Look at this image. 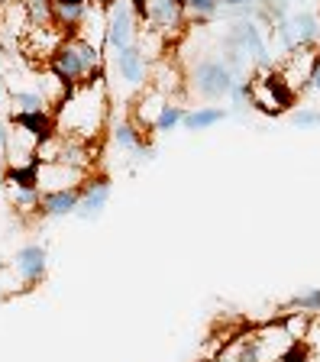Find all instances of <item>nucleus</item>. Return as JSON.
<instances>
[{
  "label": "nucleus",
  "instance_id": "9",
  "mask_svg": "<svg viewBox=\"0 0 320 362\" xmlns=\"http://www.w3.org/2000/svg\"><path fill=\"white\" fill-rule=\"evenodd\" d=\"M233 52H239L249 65H268L272 62V55H268V39L266 33L256 26L252 20H237V23H230V30H227V42Z\"/></svg>",
  "mask_w": 320,
  "mask_h": 362
},
{
  "label": "nucleus",
  "instance_id": "28",
  "mask_svg": "<svg viewBox=\"0 0 320 362\" xmlns=\"http://www.w3.org/2000/svg\"><path fill=\"white\" fill-rule=\"evenodd\" d=\"M307 88H311V90H317V94H320V52H317V59H314L311 78H307Z\"/></svg>",
  "mask_w": 320,
  "mask_h": 362
},
{
  "label": "nucleus",
  "instance_id": "4",
  "mask_svg": "<svg viewBox=\"0 0 320 362\" xmlns=\"http://www.w3.org/2000/svg\"><path fill=\"white\" fill-rule=\"evenodd\" d=\"M295 346L282 324H266L256 333H249L243 343V362H285Z\"/></svg>",
  "mask_w": 320,
  "mask_h": 362
},
{
  "label": "nucleus",
  "instance_id": "22",
  "mask_svg": "<svg viewBox=\"0 0 320 362\" xmlns=\"http://www.w3.org/2000/svg\"><path fill=\"white\" fill-rule=\"evenodd\" d=\"M39 188H7V201L16 214L23 217H39Z\"/></svg>",
  "mask_w": 320,
  "mask_h": 362
},
{
  "label": "nucleus",
  "instance_id": "8",
  "mask_svg": "<svg viewBox=\"0 0 320 362\" xmlns=\"http://www.w3.org/2000/svg\"><path fill=\"white\" fill-rule=\"evenodd\" d=\"M188 23V10H184V0H146V13H143V26L155 36L175 39Z\"/></svg>",
  "mask_w": 320,
  "mask_h": 362
},
{
  "label": "nucleus",
  "instance_id": "16",
  "mask_svg": "<svg viewBox=\"0 0 320 362\" xmlns=\"http://www.w3.org/2000/svg\"><path fill=\"white\" fill-rule=\"evenodd\" d=\"M78 197H81V188L42 191V194H39V217H42V220L75 217V211H78Z\"/></svg>",
  "mask_w": 320,
  "mask_h": 362
},
{
  "label": "nucleus",
  "instance_id": "30",
  "mask_svg": "<svg viewBox=\"0 0 320 362\" xmlns=\"http://www.w3.org/2000/svg\"><path fill=\"white\" fill-rule=\"evenodd\" d=\"M88 4H94V7H104V10H107L110 4H114V0H88Z\"/></svg>",
  "mask_w": 320,
  "mask_h": 362
},
{
  "label": "nucleus",
  "instance_id": "24",
  "mask_svg": "<svg viewBox=\"0 0 320 362\" xmlns=\"http://www.w3.org/2000/svg\"><path fill=\"white\" fill-rule=\"evenodd\" d=\"M282 327L288 330V337L295 343H304V337L311 333V314H301V310H288L282 320Z\"/></svg>",
  "mask_w": 320,
  "mask_h": 362
},
{
  "label": "nucleus",
  "instance_id": "3",
  "mask_svg": "<svg viewBox=\"0 0 320 362\" xmlns=\"http://www.w3.org/2000/svg\"><path fill=\"white\" fill-rule=\"evenodd\" d=\"M239 78L233 75V68L223 59H201L198 65L188 71V90L201 100H227V94L233 90Z\"/></svg>",
  "mask_w": 320,
  "mask_h": 362
},
{
  "label": "nucleus",
  "instance_id": "2",
  "mask_svg": "<svg viewBox=\"0 0 320 362\" xmlns=\"http://www.w3.org/2000/svg\"><path fill=\"white\" fill-rule=\"evenodd\" d=\"M97 62H104L100 45H94L84 33H71V36L61 39L59 49L49 55V71H52L65 88H75V84L88 81V75H91V68L97 65Z\"/></svg>",
  "mask_w": 320,
  "mask_h": 362
},
{
  "label": "nucleus",
  "instance_id": "31",
  "mask_svg": "<svg viewBox=\"0 0 320 362\" xmlns=\"http://www.w3.org/2000/svg\"><path fill=\"white\" fill-rule=\"evenodd\" d=\"M0 88H4V68H0Z\"/></svg>",
  "mask_w": 320,
  "mask_h": 362
},
{
  "label": "nucleus",
  "instance_id": "5",
  "mask_svg": "<svg viewBox=\"0 0 320 362\" xmlns=\"http://www.w3.org/2000/svg\"><path fill=\"white\" fill-rule=\"evenodd\" d=\"M39 162H61V165H75L91 172V162H94V143H81V139H71V136H61L52 133L46 136L36 149Z\"/></svg>",
  "mask_w": 320,
  "mask_h": 362
},
{
  "label": "nucleus",
  "instance_id": "32",
  "mask_svg": "<svg viewBox=\"0 0 320 362\" xmlns=\"http://www.w3.org/2000/svg\"><path fill=\"white\" fill-rule=\"evenodd\" d=\"M291 4H304V0H291Z\"/></svg>",
  "mask_w": 320,
  "mask_h": 362
},
{
  "label": "nucleus",
  "instance_id": "6",
  "mask_svg": "<svg viewBox=\"0 0 320 362\" xmlns=\"http://www.w3.org/2000/svg\"><path fill=\"white\" fill-rule=\"evenodd\" d=\"M136 39H139V20L133 13L130 0H114L104 16V49L120 52V49L133 45Z\"/></svg>",
  "mask_w": 320,
  "mask_h": 362
},
{
  "label": "nucleus",
  "instance_id": "29",
  "mask_svg": "<svg viewBox=\"0 0 320 362\" xmlns=\"http://www.w3.org/2000/svg\"><path fill=\"white\" fill-rule=\"evenodd\" d=\"M220 7H233V10H243V13H249V7L256 4V0H217Z\"/></svg>",
  "mask_w": 320,
  "mask_h": 362
},
{
  "label": "nucleus",
  "instance_id": "26",
  "mask_svg": "<svg viewBox=\"0 0 320 362\" xmlns=\"http://www.w3.org/2000/svg\"><path fill=\"white\" fill-rule=\"evenodd\" d=\"M184 10H188V16L194 23H207L220 13V4L217 0H184Z\"/></svg>",
  "mask_w": 320,
  "mask_h": 362
},
{
  "label": "nucleus",
  "instance_id": "11",
  "mask_svg": "<svg viewBox=\"0 0 320 362\" xmlns=\"http://www.w3.org/2000/svg\"><path fill=\"white\" fill-rule=\"evenodd\" d=\"M46 272H49V249L42 243H26V246L16 249L13 262H10V275H13V281H20L16 288H36L46 279Z\"/></svg>",
  "mask_w": 320,
  "mask_h": 362
},
{
  "label": "nucleus",
  "instance_id": "17",
  "mask_svg": "<svg viewBox=\"0 0 320 362\" xmlns=\"http://www.w3.org/2000/svg\"><path fill=\"white\" fill-rule=\"evenodd\" d=\"M88 10H91L88 0H52V23L65 36L81 33L84 20H88Z\"/></svg>",
  "mask_w": 320,
  "mask_h": 362
},
{
  "label": "nucleus",
  "instance_id": "25",
  "mask_svg": "<svg viewBox=\"0 0 320 362\" xmlns=\"http://www.w3.org/2000/svg\"><path fill=\"white\" fill-rule=\"evenodd\" d=\"M288 310H301V314H320V288H304L301 294H295L288 304Z\"/></svg>",
  "mask_w": 320,
  "mask_h": 362
},
{
  "label": "nucleus",
  "instance_id": "15",
  "mask_svg": "<svg viewBox=\"0 0 320 362\" xmlns=\"http://www.w3.org/2000/svg\"><path fill=\"white\" fill-rule=\"evenodd\" d=\"M110 139L120 152H133L139 158H153V146L146 143V133L133 123V117H123V120L110 123Z\"/></svg>",
  "mask_w": 320,
  "mask_h": 362
},
{
  "label": "nucleus",
  "instance_id": "23",
  "mask_svg": "<svg viewBox=\"0 0 320 362\" xmlns=\"http://www.w3.org/2000/svg\"><path fill=\"white\" fill-rule=\"evenodd\" d=\"M23 7L30 26H42V23H52V0H16Z\"/></svg>",
  "mask_w": 320,
  "mask_h": 362
},
{
  "label": "nucleus",
  "instance_id": "12",
  "mask_svg": "<svg viewBox=\"0 0 320 362\" xmlns=\"http://www.w3.org/2000/svg\"><path fill=\"white\" fill-rule=\"evenodd\" d=\"M110 194H114V181L107 175H94L81 185V197H78V211L75 217L84 220V223H94V220L104 217L107 204H110Z\"/></svg>",
  "mask_w": 320,
  "mask_h": 362
},
{
  "label": "nucleus",
  "instance_id": "20",
  "mask_svg": "<svg viewBox=\"0 0 320 362\" xmlns=\"http://www.w3.org/2000/svg\"><path fill=\"white\" fill-rule=\"evenodd\" d=\"M4 188H39V158L30 165L4 168Z\"/></svg>",
  "mask_w": 320,
  "mask_h": 362
},
{
  "label": "nucleus",
  "instance_id": "21",
  "mask_svg": "<svg viewBox=\"0 0 320 362\" xmlns=\"http://www.w3.org/2000/svg\"><path fill=\"white\" fill-rule=\"evenodd\" d=\"M188 107L178 104V100L168 98L165 104L159 107V113H155V120H153V133H172V129H182V117Z\"/></svg>",
  "mask_w": 320,
  "mask_h": 362
},
{
  "label": "nucleus",
  "instance_id": "7",
  "mask_svg": "<svg viewBox=\"0 0 320 362\" xmlns=\"http://www.w3.org/2000/svg\"><path fill=\"white\" fill-rule=\"evenodd\" d=\"M249 104H256L266 113H285L295 104V90L285 84V78L278 71H266V75L249 78Z\"/></svg>",
  "mask_w": 320,
  "mask_h": 362
},
{
  "label": "nucleus",
  "instance_id": "14",
  "mask_svg": "<svg viewBox=\"0 0 320 362\" xmlns=\"http://www.w3.org/2000/svg\"><path fill=\"white\" fill-rule=\"evenodd\" d=\"M65 39V33L55 26V23H42V26H26L23 33V49L30 59H46L59 49V42Z\"/></svg>",
  "mask_w": 320,
  "mask_h": 362
},
{
  "label": "nucleus",
  "instance_id": "19",
  "mask_svg": "<svg viewBox=\"0 0 320 362\" xmlns=\"http://www.w3.org/2000/svg\"><path fill=\"white\" fill-rule=\"evenodd\" d=\"M10 107L13 113H32V110H52V104L46 100V94L32 84V88H13L10 90Z\"/></svg>",
  "mask_w": 320,
  "mask_h": 362
},
{
  "label": "nucleus",
  "instance_id": "10",
  "mask_svg": "<svg viewBox=\"0 0 320 362\" xmlns=\"http://www.w3.org/2000/svg\"><path fill=\"white\" fill-rule=\"evenodd\" d=\"M110 68H114V75L133 90L146 88L149 78H153V62H149V55L143 52L139 42L126 45L120 52H110Z\"/></svg>",
  "mask_w": 320,
  "mask_h": 362
},
{
  "label": "nucleus",
  "instance_id": "1",
  "mask_svg": "<svg viewBox=\"0 0 320 362\" xmlns=\"http://www.w3.org/2000/svg\"><path fill=\"white\" fill-rule=\"evenodd\" d=\"M55 133L81 139V143H97L110 120V90L107 81H84L65 90V98L52 110Z\"/></svg>",
  "mask_w": 320,
  "mask_h": 362
},
{
  "label": "nucleus",
  "instance_id": "27",
  "mask_svg": "<svg viewBox=\"0 0 320 362\" xmlns=\"http://www.w3.org/2000/svg\"><path fill=\"white\" fill-rule=\"evenodd\" d=\"M291 123L297 129H320V107H297V110H291Z\"/></svg>",
  "mask_w": 320,
  "mask_h": 362
},
{
  "label": "nucleus",
  "instance_id": "13",
  "mask_svg": "<svg viewBox=\"0 0 320 362\" xmlns=\"http://www.w3.org/2000/svg\"><path fill=\"white\" fill-rule=\"evenodd\" d=\"M91 178V172L61 162H39V191H59V188H81Z\"/></svg>",
  "mask_w": 320,
  "mask_h": 362
},
{
  "label": "nucleus",
  "instance_id": "18",
  "mask_svg": "<svg viewBox=\"0 0 320 362\" xmlns=\"http://www.w3.org/2000/svg\"><path fill=\"white\" fill-rule=\"evenodd\" d=\"M230 117V107L220 104H198L184 110L182 117V129H191V133H204V129H213L217 123H223Z\"/></svg>",
  "mask_w": 320,
  "mask_h": 362
}]
</instances>
